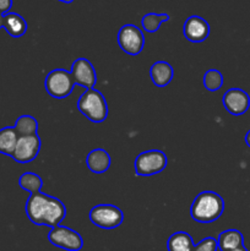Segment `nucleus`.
I'll return each mask as SVG.
<instances>
[{"instance_id":"obj_1","label":"nucleus","mask_w":250,"mask_h":251,"mask_svg":"<svg viewBox=\"0 0 250 251\" xmlns=\"http://www.w3.org/2000/svg\"><path fill=\"white\" fill-rule=\"evenodd\" d=\"M27 218L36 226L54 228L60 226L66 216V207L59 199L47 194H31L25 206Z\"/></svg>"},{"instance_id":"obj_2","label":"nucleus","mask_w":250,"mask_h":251,"mask_svg":"<svg viewBox=\"0 0 250 251\" xmlns=\"http://www.w3.org/2000/svg\"><path fill=\"white\" fill-rule=\"evenodd\" d=\"M225 211V200L215 191H202L194 199L190 207V217L199 223H212Z\"/></svg>"},{"instance_id":"obj_3","label":"nucleus","mask_w":250,"mask_h":251,"mask_svg":"<svg viewBox=\"0 0 250 251\" xmlns=\"http://www.w3.org/2000/svg\"><path fill=\"white\" fill-rule=\"evenodd\" d=\"M77 109L92 123H102L108 118L107 100L96 88L86 90L80 96L77 100Z\"/></svg>"},{"instance_id":"obj_4","label":"nucleus","mask_w":250,"mask_h":251,"mask_svg":"<svg viewBox=\"0 0 250 251\" xmlns=\"http://www.w3.org/2000/svg\"><path fill=\"white\" fill-rule=\"evenodd\" d=\"M168 164L167 154L161 150L144 151L134 162L135 173L139 176H152L164 171Z\"/></svg>"},{"instance_id":"obj_5","label":"nucleus","mask_w":250,"mask_h":251,"mask_svg":"<svg viewBox=\"0 0 250 251\" xmlns=\"http://www.w3.org/2000/svg\"><path fill=\"white\" fill-rule=\"evenodd\" d=\"M74 78L70 71L65 69H55L47 75L44 80V88L50 97L55 100H64L74 91Z\"/></svg>"},{"instance_id":"obj_6","label":"nucleus","mask_w":250,"mask_h":251,"mask_svg":"<svg viewBox=\"0 0 250 251\" xmlns=\"http://www.w3.org/2000/svg\"><path fill=\"white\" fill-rule=\"evenodd\" d=\"M91 223L102 229H115L124 221V213L118 206L110 203H100L91 208L88 213Z\"/></svg>"},{"instance_id":"obj_7","label":"nucleus","mask_w":250,"mask_h":251,"mask_svg":"<svg viewBox=\"0 0 250 251\" xmlns=\"http://www.w3.org/2000/svg\"><path fill=\"white\" fill-rule=\"evenodd\" d=\"M48 240L54 247L66 251H80L83 247V239L80 233L64 226L50 228Z\"/></svg>"},{"instance_id":"obj_8","label":"nucleus","mask_w":250,"mask_h":251,"mask_svg":"<svg viewBox=\"0 0 250 251\" xmlns=\"http://www.w3.org/2000/svg\"><path fill=\"white\" fill-rule=\"evenodd\" d=\"M118 44L124 53L132 56L139 55L145 46L144 33L135 25H124L118 32Z\"/></svg>"},{"instance_id":"obj_9","label":"nucleus","mask_w":250,"mask_h":251,"mask_svg":"<svg viewBox=\"0 0 250 251\" xmlns=\"http://www.w3.org/2000/svg\"><path fill=\"white\" fill-rule=\"evenodd\" d=\"M41 149L42 141L38 134L29 135V136H19L11 158L17 163H29L37 158Z\"/></svg>"},{"instance_id":"obj_10","label":"nucleus","mask_w":250,"mask_h":251,"mask_svg":"<svg viewBox=\"0 0 250 251\" xmlns=\"http://www.w3.org/2000/svg\"><path fill=\"white\" fill-rule=\"evenodd\" d=\"M71 76L75 85L81 86L85 90H91L97 82V74L92 63L86 58H77L71 65Z\"/></svg>"},{"instance_id":"obj_11","label":"nucleus","mask_w":250,"mask_h":251,"mask_svg":"<svg viewBox=\"0 0 250 251\" xmlns=\"http://www.w3.org/2000/svg\"><path fill=\"white\" fill-rule=\"evenodd\" d=\"M223 107L229 114L243 115L250 107V97L242 88H229L222 97Z\"/></svg>"},{"instance_id":"obj_12","label":"nucleus","mask_w":250,"mask_h":251,"mask_svg":"<svg viewBox=\"0 0 250 251\" xmlns=\"http://www.w3.org/2000/svg\"><path fill=\"white\" fill-rule=\"evenodd\" d=\"M183 33L189 42L200 43V42L206 41L210 36V25L202 17L193 15L184 22Z\"/></svg>"},{"instance_id":"obj_13","label":"nucleus","mask_w":250,"mask_h":251,"mask_svg":"<svg viewBox=\"0 0 250 251\" xmlns=\"http://www.w3.org/2000/svg\"><path fill=\"white\" fill-rule=\"evenodd\" d=\"M174 70L168 61L159 60L152 64L150 69V77L157 87H166L172 82Z\"/></svg>"},{"instance_id":"obj_14","label":"nucleus","mask_w":250,"mask_h":251,"mask_svg":"<svg viewBox=\"0 0 250 251\" xmlns=\"http://www.w3.org/2000/svg\"><path fill=\"white\" fill-rule=\"evenodd\" d=\"M86 164L87 168L95 174L105 173L110 168L112 158L110 154L103 149H95L86 157Z\"/></svg>"},{"instance_id":"obj_15","label":"nucleus","mask_w":250,"mask_h":251,"mask_svg":"<svg viewBox=\"0 0 250 251\" xmlns=\"http://www.w3.org/2000/svg\"><path fill=\"white\" fill-rule=\"evenodd\" d=\"M2 28L14 38L22 37L27 31V22L21 15L16 12H7L4 15V25Z\"/></svg>"},{"instance_id":"obj_16","label":"nucleus","mask_w":250,"mask_h":251,"mask_svg":"<svg viewBox=\"0 0 250 251\" xmlns=\"http://www.w3.org/2000/svg\"><path fill=\"white\" fill-rule=\"evenodd\" d=\"M218 249L230 251L244 245V237L238 229H227L220 233L217 238Z\"/></svg>"},{"instance_id":"obj_17","label":"nucleus","mask_w":250,"mask_h":251,"mask_svg":"<svg viewBox=\"0 0 250 251\" xmlns=\"http://www.w3.org/2000/svg\"><path fill=\"white\" fill-rule=\"evenodd\" d=\"M194 240L188 232L179 230L168 238L167 249L168 251H191L194 248Z\"/></svg>"},{"instance_id":"obj_18","label":"nucleus","mask_w":250,"mask_h":251,"mask_svg":"<svg viewBox=\"0 0 250 251\" xmlns=\"http://www.w3.org/2000/svg\"><path fill=\"white\" fill-rule=\"evenodd\" d=\"M17 140H19V135L15 131L14 127L6 126L0 129V153L11 157L16 147Z\"/></svg>"},{"instance_id":"obj_19","label":"nucleus","mask_w":250,"mask_h":251,"mask_svg":"<svg viewBox=\"0 0 250 251\" xmlns=\"http://www.w3.org/2000/svg\"><path fill=\"white\" fill-rule=\"evenodd\" d=\"M14 129L19 136L36 135L38 132V122L32 115H21L15 122Z\"/></svg>"},{"instance_id":"obj_20","label":"nucleus","mask_w":250,"mask_h":251,"mask_svg":"<svg viewBox=\"0 0 250 251\" xmlns=\"http://www.w3.org/2000/svg\"><path fill=\"white\" fill-rule=\"evenodd\" d=\"M19 185L20 188L24 189L25 191L31 194L39 193L43 186V180L38 174L33 173V172H25L19 179Z\"/></svg>"},{"instance_id":"obj_21","label":"nucleus","mask_w":250,"mask_h":251,"mask_svg":"<svg viewBox=\"0 0 250 251\" xmlns=\"http://www.w3.org/2000/svg\"><path fill=\"white\" fill-rule=\"evenodd\" d=\"M171 20L168 14H154V12H149L141 19V26L149 33H154L158 31L161 25Z\"/></svg>"},{"instance_id":"obj_22","label":"nucleus","mask_w":250,"mask_h":251,"mask_svg":"<svg viewBox=\"0 0 250 251\" xmlns=\"http://www.w3.org/2000/svg\"><path fill=\"white\" fill-rule=\"evenodd\" d=\"M203 86L210 92H216L223 86V75L217 69H210L203 75Z\"/></svg>"},{"instance_id":"obj_23","label":"nucleus","mask_w":250,"mask_h":251,"mask_svg":"<svg viewBox=\"0 0 250 251\" xmlns=\"http://www.w3.org/2000/svg\"><path fill=\"white\" fill-rule=\"evenodd\" d=\"M217 239L213 237H206L202 240L194 245L193 250L191 251H217Z\"/></svg>"},{"instance_id":"obj_24","label":"nucleus","mask_w":250,"mask_h":251,"mask_svg":"<svg viewBox=\"0 0 250 251\" xmlns=\"http://www.w3.org/2000/svg\"><path fill=\"white\" fill-rule=\"evenodd\" d=\"M12 6V0H0V14L5 15L10 12Z\"/></svg>"},{"instance_id":"obj_25","label":"nucleus","mask_w":250,"mask_h":251,"mask_svg":"<svg viewBox=\"0 0 250 251\" xmlns=\"http://www.w3.org/2000/svg\"><path fill=\"white\" fill-rule=\"evenodd\" d=\"M245 144L250 147V130L245 134Z\"/></svg>"},{"instance_id":"obj_26","label":"nucleus","mask_w":250,"mask_h":251,"mask_svg":"<svg viewBox=\"0 0 250 251\" xmlns=\"http://www.w3.org/2000/svg\"><path fill=\"white\" fill-rule=\"evenodd\" d=\"M230 251H248V249L244 247V245H242V247L237 248V249H234V250H230Z\"/></svg>"},{"instance_id":"obj_27","label":"nucleus","mask_w":250,"mask_h":251,"mask_svg":"<svg viewBox=\"0 0 250 251\" xmlns=\"http://www.w3.org/2000/svg\"><path fill=\"white\" fill-rule=\"evenodd\" d=\"M2 25H4V15L0 14V29L2 28Z\"/></svg>"},{"instance_id":"obj_28","label":"nucleus","mask_w":250,"mask_h":251,"mask_svg":"<svg viewBox=\"0 0 250 251\" xmlns=\"http://www.w3.org/2000/svg\"><path fill=\"white\" fill-rule=\"evenodd\" d=\"M59 1H61V2H65V4H70V2H73L74 0H59Z\"/></svg>"}]
</instances>
